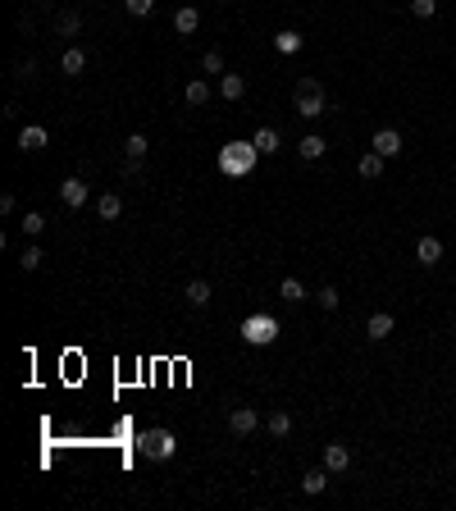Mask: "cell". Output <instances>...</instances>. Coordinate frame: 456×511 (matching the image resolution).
Here are the masks:
<instances>
[{"mask_svg":"<svg viewBox=\"0 0 456 511\" xmlns=\"http://www.w3.org/2000/svg\"><path fill=\"white\" fill-rule=\"evenodd\" d=\"M356 169H360V178H379V174H383V155H379V151L360 155V164H356Z\"/></svg>","mask_w":456,"mask_h":511,"instance_id":"obj_21","label":"cell"},{"mask_svg":"<svg viewBox=\"0 0 456 511\" xmlns=\"http://www.w3.org/2000/svg\"><path fill=\"white\" fill-rule=\"evenodd\" d=\"M87 183H82V178H64V183H60V201H64L69 210H82L87 206Z\"/></svg>","mask_w":456,"mask_h":511,"instance_id":"obj_6","label":"cell"},{"mask_svg":"<svg viewBox=\"0 0 456 511\" xmlns=\"http://www.w3.org/2000/svg\"><path fill=\"white\" fill-rule=\"evenodd\" d=\"M347 466H351L347 443H328L324 447V470H328V475H337V470H347Z\"/></svg>","mask_w":456,"mask_h":511,"instance_id":"obj_9","label":"cell"},{"mask_svg":"<svg viewBox=\"0 0 456 511\" xmlns=\"http://www.w3.org/2000/svg\"><path fill=\"white\" fill-rule=\"evenodd\" d=\"M183 297H187V306H196V311H201V306H210V283L206 279H192L183 288Z\"/></svg>","mask_w":456,"mask_h":511,"instance_id":"obj_14","label":"cell"},{"mask_svg":"<svg viewBox=\"0 0 456 511\" xmlns=\"http://www.w3.org/2000/svg\"><path fill=\"white\" fill-rule=\"evenodd\" d=\"M96 215H100V219H119V215H123V196L105 192V196L96 201Z\"/></svg>","mask_w":456,"mask_h":511,"instance_id":"obj_19","label":"cell"},{"mask_svg":"<svg viewBox=\"0 0 456 511\" xmlns=\"http://www.w3.org/2000/svg\"><path fill=\"white\" fill-rule=\"evenodd\" d=\"M256 141H228L224 146V155H219V169L224 174H251L256 169Z\"/></svg>","mask_w":456,"mask_h":511,"instance_id":"obj_2","label":"cell"},{"mask_svg":"<svg viewBox=\"0 0 456 511\" xmlns=\"http://www.w3.org/2000/svg\"><path fill=\"white\" fill-rule=\"evenodd\" d=\"M123 151H128V160H141V155L151 151V141L141 137V132H132V137H128V141H123Z\"/></svg>","mask_w":456,"mask_h":511,"instance_id":"obj_24","label":"cell"},{"mask_svg":"<svg viewBox=\"0 0 456 511\" xmlns=\"http://www.w3.org/2000/svg\"><path fill=\"white\" fill-rule=\"evenodd\" d=\"M219 92H224L228 101H242V96H247V78H242V73H224V83H219Z\"/></svg>","mask_w":456,"mask_h":511,"instance_id":"obj_17","label":"cell"},{"mask_svg":"<svg viewBox=\"0 0 456 511\" xmlns=\"http://www.w3.org/2000/svg\"><path fill=\"white\" fill-rule=\"evenodd\" d=\"M324 489H328V470H306L301 475V493L315 498V493H324Z\"/></svg>","mask_w":456,"mask_h":511,"instance_id":"obj_18","label":"cell"},{"mask_svg":"<svg viewBox=\"0 0 456 511\" xmlns=\"http://www.w3.org/2000/svg\"><path fill=\"white\" fill-rule=\"evenodd\" d=\"M242 338H247L251 347H270L274 338H279V320L274 315H247V324H242Z\"/></svg>","mask_w":456,"mask_h":511,"instance_id":"obj_4","label":"cell"},{"mask_svg":"<svg viewBox=\"0 0 456 511\" xmlns=\"http://www.w3.org/2000/svg\"><path fill=\"white\" fill-rule=\"evenodd\" d=\"M183 96H187V105H206V101H210V83H201V78H196V83H187Z\"/></svg>","mask_w":456,"mask_h":511,"instance_id":"obj_23","label":"cell"},{"mask_svg":"<svg viewBox=\"0 0 456 511\" xmlns=\"http://www.w3.org/2000/svg\"><path fill=\"white\" fill-rule=\"evenodd\" d=\"M274 46H279V51H288V55H292L297 46H301V37H297V33H279V37H274Z\"/></svg>","mask_w":456,"mask_h":511,"instance_id":"obj_31","label":"cell"},{"mask_svg":"<svg viewBox=\"0 0 456 511\" xmlns=\"http://www.w3.org/2000/svg\"><path fill=\"white\" fill-rule=\"evenodd\" d=\"M123 10H128L132 19H146V14L155 10V0H123Z\"/></svg>","mask_w":456,"mask_h":511,"instance_id":"obj_27","label":"cell"},{"mask_svg":"<svg viewBox=\"0 0 456 511\" xmlns=\"http://www.w3.org/2000/svg\"><path fill=\"white\" fill-rule=\"evenodd\" d=\"M369 146H374V151H379L383 160H388V155H397V151H402V132H397V128H379Z\"/></svg>","mask_w":456,"mask_h":511,"instance_id":"obj_7","label":"cell"},{"mask_svg":"<svg viewBox=\"0 0 456 511\" xmlns=\"http://www.w3.org/2000/svg\"><path fill=\"white\" fill-rule=\"evenodd\" d=\"M292 105L301 119H319L324 114V87H319V78H297V92H292Z\"/></svg>","mask_w":456,"mask_h":511,"instance_id":"obj_1","label":"cell"},{"mask_svg":"<svg viewBox=\"0 0 456 511\" xmlns=\"http://www.w3.org/2000/svg\"><path fill=\"white\" fill-rule=\"evenodd\" d=\"M19 224H23V233H28V238H37V233L46 229V215H37V210H28V215H23Z\"/></svg>","mask_w":456,"mask_h":511,"instance_id":"obj_26","label":"cell"},{"mask_svg":"<svg viewBox=\"0 0 456 511\" xmlns=\"http://www.w3.org/2000/svg\"><path fill=\"white\" fill-rule=\"evenodd\" d=\"M411 14H415V19H434V14H438V0H411Z\"/></svg>","mask_w":456,"mask_h":511,"instance_id":"obj_28","label":"cell"},{"mask_svg":"<svg viewBox=\"0 0 456 511\" xmlns=\"http://www.w3.org/2000/svg\"><path fill=\"white\" fill-rule=\"evenodd\" d=\"M297 155H301V160H319V155H324V137H315V132H306V137L297 141Z\"/></svg>","mask_w":456,"mask_h":511,"instance_id":"obj_16","label":"cell"},{"mask_svg":"<svg viewBox=\"0 0 456 511\" xmlns=\"http://www.w3.org/2000/svg\"><path fill=\"white\" fill-rule=\"evenodd\" d=\"M251 141H256V151H261V155H274V151H279V132H274V128H261Z\"/></svg>","mask_w":456,"mask_h":511,"instance_id":"obj_22","label":"cell"},{"mask_svg":"<svg viewBox=\"0 0 456 511\" xmlns=\"http://www.w3.org/2000/svg\"><path fill=\"white\" fill-rule=\"evenodd\" d=\"M14 210H19V201H14V196L5 192V196H0V215H14Z\"/></svg>","mask_w":456,"mask_h":511,"instance_id":"obj_34","label":"cell"},{"mask_svg":"<svg viewBox=\"0 0 456 511\" xmlns=\"http://www.w3.org/2000/svg\"><path fill=\"white\" fill-rule=\"evenodd\" d=\"M201 69H206V73H224V51H206Z\"/></svg>","mask_w":456,"mask_h":511,"instance_id":"obj_30","label":"cell"},{"mask_svg":"<svg viewBox=\"0 0 456 511\" xmlns=\"http://www.w3.org/2000/svg\"><path fill=\"white\" fill-rule=\"evenodd\" d=\"M365 334L374 338V343H383V338L392 334V315L388 311H379V315H369V324H365Z\"/></svg>","mask_w":456,"mask_h":511,"instance_id":"obj_15","label":"cell"},{"mask_svg":"<svg viewBox=\"0 0 456 511\" xmlns=\"http://www.w3.org/2000/svg\"><path fill=\"white\" fill-rule=\"evenodd\" d=\"M415 261H420V265H438V261H443V242L424 233V238L415 242Z\"/></svg>","mask_w":456,"mask_h":511,"instance_id":"obj_10","label":"cell"},{"mask_svg":"<svg viewBox=\"0 0 456 511\" xmlns=\"http://www.w3.org/2000/svg\"><path fill=\"white\" fill-rule=\"evenodd\" d=\"M265 429H270L274 438H288V434H292V415H288V411H274L270 420H265Z\"/></svg>","mask_w":456,"mask_h":511,"instance_id":"obj_20","label":"cell"},{"mask_svg":"<svg viewBox=\"0 0 456 511\" xmlns=\"http://www.w3.org/2000/svg\"><path fill=\"white\" fill-rule=\"evenodd\" d=\"M82 69H87V55L78 51V46H69V51L60 55V73H64V78H82Z\"/></svg>","mask_w":456,"mask_h":511,"instance_id":"obj_11","label":"cell"},{"mask_svg":"<svg viewBox=\"0 0 456 511\" xmlns=\"http://www.w3.org/2000/svg\"><path fill=\"white\" fill-rule=\"evenodd\" d=\"M319 306H324V311H333V306H337V288H319Z\"/></svg>","mask_w":456,"mask_h":511,"instance_id":"obj_32","label":"cell"},{"mask_svg":"<svg viewBox=\"0 0 456 511\" xmlns=\"http://www.w3.org/2000/svg\"><path fill=\"white\" fill-rule=\"evenodd\" d=\"M279 293H283V302H301V297H306V283L301 279H283Z\"/></svg>","mask_w":456,"mask_h":511,"instance_id":"obj_25","label":"cell"},{"mask_svg":"<svg viewBox=\"0 0 456 511\" xmlns=\"http://www.w3.org/2000/svg\"><path fill=\"white\" fill-rule=\"evenodd\" d=\"M42 256H46L42 247H28V251L19 256V270H37V265H42Z\"/></svg>","mask_w":456,"mask_h":511,"instance_id":"obj_29","label":"cell"},{"mask_svg":"<svg viewBox=\"0 0 456 511\" xmlns=\"http://www.w3.org/2000/svg\"><path fill=\"white\" fill-rule=\"evenodd\" d=\"M174 447H178V438L169 434V429H146V434L137 438V452H141V457H151V461H169V457H174Z\"/></svg>","mask_w":456,"mask_h":511,"instance_id":"obj_3","label":"cell"},{"mask_svg":"<svg viewBox=\"0 0 456 511\" xmlns=\"http://www.w3.org/2000/svg\"><path fill=\"white\" fill-rule=\"evenodd\" d=\"M14 73H19L23 83H33V78H37V64H33V60H28V64H19V69H14Z\"/></svg>","mask_w":456,"mask_h":511,"instance_id":"obj_33","label":"cell"},{"mask_svg":"<svg viewBox=\"0 0 456 511\" xmlns=\"http://www.w3.org/2000/svg\"><path fill=\"white\" fill-rule=\"evenodd\" d=\"M256 429H261V415L251 411V406H238V411L228 415V434L233 438H251Z\"/></svg>","mask_w":456,"mask_h":511,"instance_id":"obj_5","label":"cell"},{"mask_svg":"<svg viewBox=\"0 0 456 511\" xmlns=\"http://www.w3.org/2000/svg\"><path fill=\"white\" fill-rule=\"evenodd\" d=\"M174 28L183 37H192L196 28H201V10H196V5H183V10H174Z\"/></svg>","mask_w":456,"mask_h":511,"instance_id":"obj_12","label":"cell"},{"mask_svg":"<svg viewBox=\"0 0 456 511\" xmlns=\"http://www.w3.org/2000/svg\"><path fill=\"white\" fill-rule=\"evenodd\" d=\"M46 141H51V132H46L42 123H28V128H19V151H42Z\"/></svg>","mask_w":456,"mask_h":511,"instance_id":"obj_8","label":"cell"},{"mask_svg":"<svg viewBox=\"0 0 456 511\" xmlns=\"http://www.w3.org/2000/svg\"><path fill=\"white\" fill-rule=\"evenodd\" d=\"M55 33H60V37H78V33H82V14H78V10L55 14Z\"/></svg>","mask_w":456,"mask_h":511,"instance_id":"obj_13","label":"cell"}]
</instances>
